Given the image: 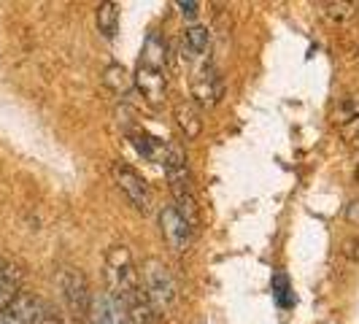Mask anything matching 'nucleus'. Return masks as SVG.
Returning a JSON list of instances; mask_svg holds the SVG:
<instances>
[{"label":"nucleus","instance_id":"f257e3e1","mask_svg":"<svg viewBox=\"0 0 359 324\" xmlns=\"http://www.w3.org/2000/svg\"><path fill=\"white\" fill-rule=\"evenodd\" d=\"M162 170H165V179L170 184V195L176 203V211H179L195 230L200 224V211H198V200H195V189H192V179H189V168H187V157H184V149L179 144H165L162 149Z\"/></svg>","mask_w":359,"mask_h":324},{"label":"nucleus","instance_id":"f03ea898","mask_svg":"<svg viewBox=\"0 0 359 324\" xmlns=\"http://www.w3.org/2000/svg\"><path fill=\"white\" fill-rule=\"evenodd\" d=\"M106 281H108V295L125 308L127 303L138 300L144 292L141 284V270L135 268L133 257L127 252V246H114L106 254Z\"/></svg>","mask_w":359,"mask_h":324},{"label":"nucleus","instance_id":"7ed1b4c3","mask_svg":"<svg viewBox=\"0 0 359 324\" xmlns=\"http://www.w3.org/2000/svg\"><path fill=\"white\" fill-rule=\"evenodd\" d=\"M141 284L149 297L151 308L157 311V316H170L173 311H179L181 306V289L179 281L173 278V273L168 270L165 262L160 259H146L141 268Z\"/></svg>","mask_w":359,"mask_h":324},{"label":"nucleus","instance_id":"20e7f679","mask_svg":"<svg viewBox=\"0 0 359 324\" xmlns=\"http://www.w3.org/2000/svg\"><path fill=\"white\" fill-rule=\"evenodd\" d=\"M111 176H114V184L119 187V192L130 200V205L135 211H141V214L151 211L154 198H151V189H149V184L138 170H133L127 162H111Z\"/></svg>","mask_w":359,"mask_h":324},{"label":"nucleus","instance_id":"39448f33","mask_svg":"<svg viewBox=\"0 0 359 324\" xmlns=\"http://www.w3.org/2000/svg\"><path fill=\"white\" fill-rule=\"evenodd\" d=\"M60 292H62V300H65V306L71 311L73 316L81 322V319H87V311H90V303H92V292H90V284H87V278H84V273L76 268H65L60 273Z\"/></svg>","mask_w":359,"mask_h":324},{"label":"nucleus","instance_id":"423d86ee","mask_svg":"<svg viewBox=\"0 0 359 324\" xmlns=\"http://www.w3.org/2000/svg\"><path fill=\"white\" fill-rule=\"evenodd\" d=\"M160 230L165 243L176 254L189 252V246L195 241V227L176 211V205H165L160 211Z\"/></svg>","mask_w":359,"mask_h":324},{"label":"nucleus","instance_id":"0eeeda50","mask_svg":"<svg viewBox=\"0 0 359 324\" xmlns=\"http://www.w3.org/2000/svg\"><path fill=\"white\" fill-rule=\"evenodd\" d=\"M43 303L30 292H19L17 297L3 308L0 313V324H38L41 313H43Z\"/></svg>","mask_w":359,"mask_h":324},{"label":"nucleus","instance_id":"6e6552de","mask_svg":"<svg viewBox=\"0 0 359 324\" xmlns=\"http://www.w3.org/2000/svg\"><path fill=\"white\" fill-rule=\"evenodd\" d=\"M192 95H195V103L203 108H214L222 95H224V84H222V76L216 73L214 65H203L192 81Z\"/></svg>","mask_w":359,"mask_h":324},{"label":"nucleus","instance_id":"1a4fd4ad","mask_svg":"<svg viewBox=\"0 0 359 324\" xmlns=\"http://www.w3.org/2000/svg\"><path fill=\"white\" fill-rule=\"evenodd\" d=\"M84 324H125V311L108 292H97L92 295Z\"/></svg>","mask_w":359,"mask_h":324},{"label":"nucleus","instance_id":"9d476101","mask_svg":"<svg viewBox=\"0 0 359 324\" xmlns=\"http://www.w3.org/2000/svg\"><path fill=\"white\" fill-rule=\"evenodd\" d=\"M133 81L138 84V90L146 95V100L149 103H160L162 97H165V87H168V76L160 71H151V68H146L138 62V71L133 76Z\"/></svg>","mask_w":359,"mask_h":324},{"label":"nucleus","instance_id":"9b49d317","mask_svg":"<svg viewBox=\"0 0 359 324\" xmlns=\"http://www.w3.org/2000/svg\"><path fill=\"white\" fill-rule=\"evenodd\" d=\"M141 65L151 68V71H168V41L160 33H149L141 49Z\"/></svg>","mask_w":359,"mask_h":324},{"label":"nucleus","instance_id":"f8f14e48","mask_svg":"<svg viewBox=\"0 0 359 324\" xmlns=\"http://www.w3.org/2000/svg\"><path fill=\"white\" fill-rule=\"evenodd\" d=\"M208 43H211L208 27H203V25L184 27V33H181V54H184V60H198L200 54L208 49Z\"/></svg>","mask_w":359,"mask_h":324},{"label":"nucleus","instance_id":"ddd939ff","mask_svg":"<svg viewBox=\"0 0 359 324\" xmlns=\"http://www.w3.org/2000/svg\"><path fill=\"white\" fill-rule=\"evenodd\" d=\"M176 125L187 135V141L200 138V133H203V116H200V108L192 100H181L179 106H176Z\"/></svg>","mask_w":359,"mask_h":324},{"label":"nucleus","instance_id":"4468645a","mask_svg":"<svg viewBox=\"0 0 359 324\" xmlns=\"http://www.w3.org/2000/svg\"><path fill=\"white\" fill-rule=\"evenodd\" d=\"M122 311H125V324H160V316H157V311L151 308L146 295H141V297L133 300V303H127Z\"/></svg>","mask_w":359,"mask_h":324},{"label":"nucleus","instance_id":"2eb2a0df","mask_svg":"<svg viewBox=\"0 0 359 324\" xmlns=\"http://www.w3.org/2000/svg\"><path fill=\"white\" fill-rule=\"evenodd\" d=\"M19 284H22V270L8 262L6 268L0 270V313L19 295Z\"/></svg>","mask_w":359,"mask_h":324},{"label":"nucleus","instance_id":"dca6fc26","mask_svg":"<svg viewBox=\"0 0 359 324\" xmlns=\"http://www.w3.org/2000/svg\"><path fill=\"white\" fill-rule=\"evenodd\" d=\"M319 14L332 25H343L359 17V3H319Z\"/></svg>","mask_w":359,"mask_h":324},{"label":"nucleus","instance_id":"f3484780","mask_svg":"<svg viewBox=\"0 0 359 324\" xmlns=\"http://www.w3.org/2000/svg\"><path fill=\"white\" fill-rule=\"evenodd\" d=\"M97 30L106 38H114L119 30V6L116 3H100L97 6Z\"/></svg>","mask_w":359,"mask_h":324},{"label":"nucleus","instance_id":"a211bd4d","mask_svg":"<svg viewBox=\"0 0 359 324\" xmlns=\"http://www.w3.org/2000/svg\"><path fill=\"white\" fill-rule=\"evenodd\" d=\"M127 138H130V144L135 146V151H138L141 157H146V160H157V157H160V154H157L160 141H157V138H151L149 133H144V130H133Z\"/></svg>","mask_w":359,"mask_h":324},{"label":"nucleus","instance_id":"6ab92c4d","mask_svg":"<svg viewBox=\"0 0 359 324\" xmlns=\"http://www.w3.org/2000/svg\"><path fill=\"white\" fill-rule=\"evenodd\" d=\"M359 119V92H351L341 97V103L335 106V122L338 125H351Z\"/></svg>","mask_w":359,"mask_h":324},{"label":"nucleus","instance_id":"aec40b11","mask_svg":"<svg viewBox=\"0 0 359 324\" xmlns=\"http://www.w3.org/2000/svg\"><path fill=\"white\" fill-rule=\"evenodd\" d=\"M103 81H106L108 90L114 92H127L133 87V76L122 65H108L106 71H103Z\"/></svg>","mask_w":359,"mask_h":324},{"label":"nucleus","instance_id":"412c9836","mask_svg":"<svg viewBox=\"0 0 359 324\" xmlns=\"http://www.w3.org/2000/svg\"><path fill=\"white\" fill-rule=\"evenodd\" d=\"M273 297H276L278 306H284V308L294 303V297L289 295V281L284 273H276V276H273Z\"/></svg>","mask_w":359,"mask_h":324},{"label":"nucleus","instance_id":"4be33fe9","mask_svg":"<svg viewBox=\"0 0 359 324\" xmlns=\"http://www.w3.org/2000/svg\"><path fill=\"white\" fill-rule=\"evenodd\" d=\"M176 6H179L181 14H184L187 19H195L200 14V3H198V0H189V3H187V0H181V3H176Z\"/></svg>","mask_w":359,"mask_h":324},{"label":"nucleus","instance_id":"5701e85b","mask_svg":"<svg viewBox=\"0 0 359 324\" xmlns=\"http://www.w3.org/2000/svg\"><path fill=\"white\" fill-rule=\"evenodd\" d=\"M343 254H346L351 262H359V238H351V241H346V246H343Z\"/></svg>","mask_w":359,"mask_h":324},{"label":"nucleus","instance_id":"b1692460","mask_svg":"<svg viewBox=\"0 0 359 324\" xmlns=\"http://www.w3.org/2000/svg\"><path fill=\"white\" fill-rule=\"evenodd\" d=\"M38 324H68L57 311H52V308H43V313H41V322Z\"/></svg>","mask_w":359,"mask_h":324},{"label":"nucleus","instance_id":"393cba45","mask_svg":"<svg viewBox=\"0 0 359 324\" xmlns=\"http://www.w3.org/2000/svg\"><path fill=\"white\" fill-rule=\"evenodd\" d=\"M346 219H348L351 224H359V200H354V203L346 208Z\"/></svg>","mask_w":359,"mask_h":324},{"label":"nucleus","instance_id":"a878e982","mask_svg":"<svg viewBox=\"0 0 359 324\" xmlns=\"http://www.w3.org/2000/svg\"><path fill=\"white\" fill-rule=\"evenodd\" d=\"M351 141H354V144L359 146V122L354 125V130H351Z\"/></svg>","mask_w":359,"mask_h":324},{"label":"nucleus","instance_id":"bb28decb","mask_svg":"<svg viewBox=\"0 0 359 324\" xmlns=\"http://www.w3.org/2000/svg\"><path fill=\"white\" fill-rule=\"evenodd\" d=\"M354 179H357V184H359V165H357V173H354Z\"/></svg>","mask_w":359,"mask_h":324},{"label":"nucleus","instance_id":"cd10ccee","mask_svg":"<svg viewBox=\"0 0 359 324\" xmlns=\"http://www.w3.org/2000/svg\"><path fill=\"white\" fill-rule=\"evenodd\" d=\"M357 60H359V49H357Z\"/></svg>","mask_w":359,"mask_h":324}]
</instances>
